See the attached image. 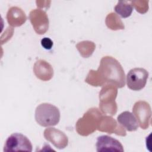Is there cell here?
Instances as JSON below:
<instances>
[{"label": "cell", "instance_id": "1", "mask_svg": "<svg viewBox=\"0 0 152 152\" xmlns=\"http://www.w3.org/2000/svg\"><path fill=\"white\" fill-rule=\"evenodd\" d=\"M85 81L93 86L113 85L122 88L125 84L124 71L120 63L112 56L103 57L97 71H90Z\"/></svg>", "mask_w": 152, "mask_h": 152}, {"label": "cell", "instance_id": "2", "mask_svg": "<svg viewBox=\"0 0 152 152\" xmlns=\"http://www.w3.org/2000/svg\"><path fill=\"white\" fill-rule=\"evenodd\" d=\"M34 116L37 123L42 126H55L59 122L60 112L55 106L43 103L36 108Z\"/></svg>", "mask_w": 152, "mask_h": 152}, {"label": "cell", "instance_id": "3", "mask_svg": "<svg viewBox=\"0 0 152 152\" xmlns=\"http://www.w3.org/2000/svg\"><path fill=\"white\" fill-rule=\"evenodd\" d=\"M102 116V115L98 109H90L77 122L76 129L77 132L83 136L91 134L97 129L99 121Z\"/></svg>", "mask_w": 152, "mask_h": 152}, {"label": "cell", "instance_id": "4", "mask_svg": "<svg viewBox=\"0 0 152 152\" xmlns=\"http://www.w3.org/2000/svg\"><path fill=\"white\" fill-rule=\"evenodd\" d=\"M117 92L116 87L110 84H106L102 88L99 95V107L103 113L112 116L115 115L117 106L115 100Z\"/></svg>", "mask_w": 152, "mask_h": 152}, {"label": "cell", "instance_id": "5", "mask_svg": "<svg viewBox=\"0 0 152 152\" xmlns=\"http://www.w3.org/2000/svg\"><path fill=\"white\" fill-rule=\"evenodd\" d=\"M32 144L28 138L21 133H14L7 139L4 151H32Z\"/></svg>", "mask_w": 152, "mask_h": 152}, {"label": "cell", "instance_id": "6", "mask_svg": "<svg viewBox=\"0 0 152 152\" xmlns=\"http://www.w3.org/2000/svg\"><path fill=\"white\" fill-rule=\"evenodd\" d=\"M148 77V72L142 68L131 69L126 75L128 87L134 91L142 90L145 86Z\"/></svg>", "mask_w": 152, "mask_h": 152}, {"label": "cell", "instance_id": "7", "mask_svg": "<svg viewBox=\"0 0 152 152\" xmlns=\"http://www.w3.org/2000/svg\"><path fill=\"white\" fill-rule=\"evenodd\" d=\"M132 112L136 116L140 126L143 129L148 128L151 116L150 104L145 101H138L134 104Z\"/></svg>", "mask_w": 152, "mask_h": 152}, {"label": "cell", "instance_id": "8", "mask_svg": "<svg viewBox=\"0 0 152 152\" xmlns=\"http://www.w3.org/2000/svg\"><path fill=\"white\" fill-rule=\"evenodd\" d=\"M96 145L98 152L124 151L122 144L118 140L106 135L98 137Z\"/></svg>", "mask_w": 152, "mask_h": 152}, {"label": "cell", "instance_id": "9", "mask_svg": "<svg viewBox=\"0 0 152 152\" xmlns=\"http://www.w3.org/2000/svg\"><path fill=\"white\" fill-rule=\"evenodd\" d=\"M30 20L37 34H44L49 27L48 18L45 12L40 10H34L30 12Z\"/></svg>", "mask_w": 152, "mask_h": 152}, {"label": "cell", "instance_id": "10", "mask_svg": "<svg viewBox=\"0 0 152 152\" xmlns=\"http://www.w3.org/2000/svg\"><path fill=\"white\" fill-rule=\"evenodd\" d=\"M43 135L46 140L58 149H63L68 145L67 136L63 132L55 128H46L44 131Z\"/></svg>", "mask_w": 152, "mask_h": 152}, {"label": "cell", "instance_id": "11", "mask_svg": "<svg viewBox=\"0 0 152 152\" xmlns=\"http://www.w3.org/2000/svg\"><path fill=\"white\" fill-rule=\"evenodd\" d=\"M97 129L99 131L109 134L115 133L118 135H126L125 129L121 125H118L116 121L109 116H102L100 118Z\"/></svg>", "mask_w": 152, "mask_h": 152}, {"label": "cell", "instance_id": "12", "mask_svg": "<svg viewBox=\"0 0 152 152\" xmlns=\"http://www.w3.org/2000/svg\"><path fill=\"white\" fill-rule=\"evenodd\" d=\"M34 72L41 80L48 81L53 77V68L51 65L44 60H39L34 65Z\"/></svg>", "mask_w": 152, "mask_h": 152}, {"label": "cell", "instance_id": "13", "mask_svg": "<svg viewBox=\"0 0 152 152\" xmlns=\"http://www.w3.org/2000/svg\"><path fill=\"white\" fill-rule=\"evenodd\" d=\"M117 121L120 125L128 131H135L138 129V121L133 113L129 111H124L119 114Z\"/></svg>", "mask_w": 152, "mask_h": 152}, {"label": "cell", "instance_id": "14", "mask_svg": "<svg viewBox=\"0 0 152 152\" xmlns=\"http://www.w3.org/2000/svg\"><path fill=\"white\" fill-rule=\"evenodd\" d=\"M7 18L8 23L14 27L22 25L26 20L25 13L17 7L11 8L7 13Z\"/></svg>", "mask_w": 152, "mask_h": 152}, {"label": "cell", "instance_id": "15", "mask_svg": "<svg viewBox=\"0 0 152 152\" xmlns=\"http://www.w3.org/2000/svg\"><path fill=\"white\" fill-rule=\"evenodd\" d=\"M115 12L122 18H127L131 15L133 11V6L128 1H118L114 8Z\"/></svg>", "mask_w": 152, "mask_h": 152}, {"label": "cell", "instance_id": "16", "mask_svg": "<svg viewBox=\"0 0 152 152\" xmlns=\"http://www.w3.org/2000/svg\"><path fill=\"white\" fill-rule=\"evenodd\" d=\"M106 23L107 26L110 29H112L113 23H116V24H118L122 28H124V26L122 24V23L120 18L115 14L113 13H111L107 16Z\"/></svg>", "mask_w": 152, "mask_h": 152}, {"label": "cell", "instance_id": "17", "mask_svg": "<svg viewBox=\"0 0 152 152\" xmlns=\"http://www.w3.org/2000/svg\"><path fill=\"white\" fill-rule=\"evenodd\" d=\"M41 45L45 49H50L53 46V42L48 37H44L41 40Z\"/></svg>", "mask_w": 152, "mask_h": 152}]
</instances>
